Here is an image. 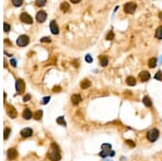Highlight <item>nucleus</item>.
Returning <instances> with one entry per match:
<instances>
[{
    "instance_id": "nucleus-17",
    "label": "nucleus",
    "mask_w": 162,
    "mask_h": 161,
    "mask_svg": "<svg viewBox=\"0 0 162 161\" xmlns=\"http://www.w3.org/2000/svg\"><path fill=\"white\" fill-rule=\"evenodd\" d=\"M8 115H9L11 118H15V117H16V110L14 109L13 107L8 106Z\"/></svg>"
},
{
    "instance_id": "nucleus-9",
    "label": "nucleus",
    "mask_w": 162,
    "mask_h": 161,
    "mask_svg": "<svg viewBox=\"0 0 162 161\" xmlns=\"http://www.w3.org/2000/svg\"><path fill=\"white\" fill-rule=\"evenodd\" d=\"M50 29H51V33L54 34V35H57L60 33L59 26H57V24H56L55 21H52V22L50 23Z\"/></svg>"
},
{
    "instance_id": "nucleus-34",
    "label": "nucleus",
    "mask_w": 162,
    "mask_h": 161,
    "mask_svg": "<svg viewBox=\"0 0 162 161\" xmlns=\"http://www.w3.org/2000/svg\"><path fill=\"white\" fill-rule=\"evenodd\" d=\"M99 155H100V157H107V156H108V150H107V151H105V150H103V151L100 152Z\"/></svg>"
},
{
    "instance_id": "nucleus-35",
    "label": "nucleus",
    "mask_w": 162,
    "mask_h": 161,
    "mask_svg": "<svg viewBox=\"0 0 162 161\" xmlns=\"http://www.w3.org/2000/svg\"><path fill=\"white\" fill-rule=\"evenodd\" d=\"M11 65H12L13 67H16V61L14 60V59L11 60Z\"/></svg>"
},
{
    "instance_id": "nucleus-25",
    "label": "nucleus",
    "mask_w": 162,
    "mask_h": 161,
    "mask_svg": "<svg viewBox=\"0 0 162 161\" xmlns=\"http://www.w3.org/2000/svg\"><path fill=\"white\" fill-rule=\"evenodd\" d=\"M45 3H46V0H36V6L38 7H43L45 6Z\"/></svg>"
},
{
    "instance_id": "nucleus-10",
    "label": "nucleus",
    "mask_w": 162,
    "mask_h": 161,
    "mask_svg": "<svg viewBox=\"0 0 162 161\" xmlns=\"http://www.w3.org/2000/svg\"><path fill=\"white\" fill-rule=\"evenodd\" d=\"M21 135L23 137H29V136H31L32 135V130L30 128H25V129H23V130L21 131Z\"/></svg>"
},
{
    "instance_id": "nucleus-24",
    "label": "nucleus",
    "mask_w": 162,
    "mask_h": 161,
    "mask_svg": "<svg viewBox=\"0 0 162 161\" xmlns=\"http://www.w3.org/2000/svg\"><path fill=\"white\" fill-rule=\"evenodd\" d=\"M10 132H11V129L10 128H6L5 129V133H3V138L7 139L9 137V135H10Z\"/></svg>"
},
{
    "instance_id": "nucleus-3",
    "label": "nucleus",
    "mask_w": 162,
    "mask_h": 161,
    "mask_svg": "<svg viewBox=\"0 0 162 161\" xmlns=\"http://www.w3.org/2000/svg\"><path fill=\"white\" fill-rule=\"evenodd\" d=\"M28 42H29V38H28V36L22 35V36H20V37L17 38L16 44L19 45V46H25V45L28 44Z\"/></svg>"
},
{
    "instance_id": "nucleus-8",
    "label": "nucleus",
    "mask_w": 162,
    "mask_h": 161,
    "mask_svg": "<svg viewBox=\"0 0 162 161\" xmlns=\"http://www.w3.org/2000/svg\"><path fill=\"white\" fill-rule=\"evenodd\" d=\"M15 89H16L17 92L24 91V89H25V83H24V81L22 80V79H17V80H16V82H15Z\"/></svg>"
},
{
    "instance_id": "nucleus-26",
    "label": "nucleus",
    "mask_w": 162,
    "mask_h": 161,
    "mask_svg": "<svg viewBox=\"0 0 162 161\" xmlns=\"http://www.w3.org/2000/svg\"><path fill=\"white\" fill-rule=\"evenodd\" d=\"M114 38H115V35L113 31H108V34L106 36V40H113Z\"/></svg>"
},
{
    "instance_id": "nucleus-37",
    "label": "nucleus",
    "mask_w": 162,
    "mask_h": 161,
    "mask_svg": "<svg viewBox=\"0 0 162 161\" xmlns=\"http://www.w3.org/2000/svg\"><path fill=\"white\" fill-rule=\"evenodd\" d=\"M102 148H108V149H109V148H110V145H109V144H104V145L102 146Z\"/></svg>"
},
{
    "instance_id": "nucleus-14",
    "label": "nucleus",
    "mask_w": 162,
    "mask_h": 161,
    "mask_svg": "<svg viewBox=\"0 0 162 161\" xmlns=\"http://www.w3.org/2000/svg\"><path fill=\"white\" fill-rule=\"evenodd\" d=\"M71 102H73L74 105H78V104L81 102V96L79 94H74L71 96Z\"/></svg>"
},
{
    "instance_id": "nucleus-1",
    "label": "nucleus",
    "mask_w": 162,
    "mask_h": 161,
    "mask_svg": "<svg viewBox=\"0 0 162 161\" xmlns=\"http://www.w3.org/2000/svg\"><path fill=\"white\" fill-rule=\"evenodd\" d=\"M48 158L51 161H60L61 160V153L57 149V146H55V144H52V149L50 150V152L48 153Z\"/></svg>"
},
{
    "instance_id": "nucleus-33",
    "label": "nucleus",
    "mask_w": 162,
    "mask_h": 161,
    "mask_svg": "<svg viewBox=\"0 0 162 161\" xmlns=\"http://www.w3.org/2000/svg\"><path fill=\"white\" fill-rule=\"evenodd\" d=\"M50 101V96H46V97L43 98V101H42V104H48Z\"/></svg>"
},
{
    "instance_id": "nucleus-5",
    "label": "nucleus",
    "mask_w": 162,
    "mask_h": 161,
    "mask_svg": "<svg viewBox=\"0 0 162 161\" xmlns=\"http://www.w3.org/2000/svg\"><path fill=\"white\" fill-rule=\"evenodd\" d=\"M20 20H21L23 23H25V24H32V19H31V16L29 15V14H27L26 12H24V13L21 14V15H20Z\"/></svg>"
},
{
    "instance_id": "nucleus-28",
    "label": "nucleus",
    "mask_w": 162,
    "mask_h": 161,
    "mask_svg": "<svg viewBox=\"0 0 162 161\" xmlns=\"http://www.w3.org/2000/svg\"><path fill=\"white\" fill-rule=\"evenodd\" d=\"M41 117H42V110H38V112H36V114H35L36 119L39 120V119H41Z\"/></svg>"
},
{
    "instance_id": "nucleus-7",
    "label": "nucleus",
    "mask_w": 162,
    "mask_h": 161,
    "mask_svg": "<svg viewBox=\"0 0 162 161\" xmlns=\"http://www.w3.org/2000/svg\"><path fill=\"white\" fill-rule=\"evenodd\" d=\"M139 79L142 82H146V81H148L150 79V74L148 73V71H146V70H143L142 73L139 74Z\"/></svg>"
},
{
    "instance_id": "nucleus-12",
    "label": "nucleus",
    "mask_w": 162,
    "mask_h": 161,
    "mask_svg": "<svg viewBox=\"0 0 162 161\" xmlns=\"http://www.w3.org/2000/svg\"><path fill=\"white\" fill-rule=\"evenodd\" d=\"M23 118H24L25 120H29L30 118H32V113H31V110L29 108L24 109V112H23Z\"/></svg>"
},
{
    "instance_id": "nucleus-27",
    "label": "nucleus",
    "mask_w": 162,
    "mask_h": 161,
    "mask_svg": "<svg viewBox=\"0 0 162 161\" xmlns=\"http://www.w3.org/2000/svg\"><path fill=\"white\" fill-rule=\"evenodd\" d=\"M154 78H156L157 80H160V81H162V71H157V74L154 75Z\"/></svg>"
},
{
    "instance_id": "nucleus-13",
    "label": "nucleus",
    "mask_w": 162,
    "mask_h": 161,
    "mask_svg": "<svg viewBox=\"0 0 162 161\" xmlns=\"http://www.w3.org/2000/svg\"><path fill=\"white\" fill-rule=\"evenodd\" d=\"M99 63H100V66H103V67H106L108 65V58L106 55H100L99 58Z\"/></svg>"
},
{
    "instance_id": "nucleus-40",
    "label": "nucleus",
    "mask_w": 162,
    "mask_h": 161,
    "mask_svg": "<svg viewBox=\"0 0 162 161\" xmlns=\"http://www.w3.org/2000/svg\"><path fill=\"white\" fill-rule=\"evenodd\" d=\"M159 16H160V19H161V21H162V12L159 14Z\"/></svg>"
},
{
    "instance_id": "nucleus-39",
    "label": "nucleus",
    "mask_w": 162,
    "mask_h": 161,
    "mask_svg": "<svg viewBox=\"0 0 162 161\" xmlns=\"http://www.w3.org/2000/svg\"><path fill=\"white\" fill-rule=\"evenodd\" d=\"M53 90H54V91H60V90H61V88H60V87H55V88L53 89Z\"/></svg>"
},
{
    "instance_id": "nucleus-29",
    "label": "nucleus",
    "mask_w": 162,
    "mask_h": 161,
    "mask_svg": "<svg viewBox=\"0 0 162 161\" xmlns=\"http://www.w3.org/2000/svg\"><path fill=\"white\" fill-rule=\"evenodd\" d=\"M3 30H5V33H9L10 31V25L8 23L3 24Z\"/></svg>"
},
{
    "instance_id": "nucleus-16",
    "label": "nucleus",
    "mask_w": 162,
    "mask_h": 161,
    "mask_svg": "<svg viewBox=\"0 0 162 161\" xmlns=\"http://www.w3.org/2000/svg\"><path fill=\"white\" fill-rule=\"evenodd\" d=\"M90 85H91V82H90L88 79H84V80H82L81 81V83H80V87H81V89H88V88H90Z\"/></svg>"
},
{
    "instance_id": "nucleus-31",
    "label": "nucleus",
    "mask_w": 162,
    "mask_h": 161,
    "mask_svg": "<svg viewBox=\"0 0 162 161\" xmlns=\"http://www.w3.org/2000/svg\"><path fill=\"white\" fill-rule=\"evenodd\" d=\"M125 143L129 145V146H131V147H135V143L133 142V141H130V139H127L125 141Z\"/></svg>"
},
{
    "instance_id": "nucleus-2",
    "label": "nucleus",
    "mask_w": 162,
    "mask_h": 161,
    "mask_svg": "<svg viewBox=\"0 0 162 161\" xmlns=\"http://www.w3.org/2000/svg\"><path fill=\"white\" fill-rule=\"evenodd\" d=\"M159 131L157 130V129H151V130L148 131V133H147V139L150 142V143H154L159 137Z\"/></svg>"
},
{
    "instance_id": "nucleus-32",
    "label": "nucleus",
    "mask_w": 162,
    "mask_h": 161,
    "mask_svg": "<svg viewBox=\"0 0 162 161\" xmlns=\"http://www.w3.org/2000/svg\"><path fill=\"white\" fill-rule=\"evenodd\" d=\"M41 42H51V38L50 37H43L41 39Z\"/></svg>"
},
{
    "instance_id": "nucleus-20",
    "label": "nucleus",
    "mask_w": 162,
    "mask_h": 161,
    "mask_svg": "<svg viewBox=\"0 0 162 161\" xmlns=\"http://www.w3.org/2000/svg\"><path fill=\"white\" fill-rule=\"evenodd\" d=\"M61 10H62L63 12H67L68 10H69V5H68L67 2H63L62 5H61Z\"/></svg>"
},
{
    "instance_id": "nucleus-15",
    "label": "nucleus",
    "mask_w": 162,
    "mask_h": 161,
    "mask_svg": "<svg viewBox=\"0 0 162 161\" xmlns=\"http://www.w3.org/2000/svg\"><path fill=\"white\" fill-rule=\"evenodd\" d=\"M127 83H128V85H131V87H133V85L136 84V79L133 76H129L127 78Z\"/></svg>"
},
{
    "instance_id": "nucleus-11",
    "label": "nucleus",
    "mask_w": 162,
    "mask_h": 161,
    "mask_svg": "<svg viewBox=\"0 0 162 161\" xmlns=\"http://www.w3.org/2000/svg\"><path fill=\"white\" fill-rule=\"evenodd\" d=\"M16 157H17V151H16V149L10 148V149L8 150V159L13 160V159H15Z\"/></svg>"
},
{
    "instance_id": "nucleus-30",
    "label": "nucleus",
    "mask_w": 162,
    "mask_h": 161,
    "mask_svg": "<svg viewBox=\"0 0 162 161\" xmlns=\"http://www.w3.org/2000/svg\"><path fill=\"white\" fill-rule=\"evenodd\" d=\"M85 62H86V63H92V62H93L92 56H91V55H89V54L86 55V56H85Z\"/></svg>"
},
{
    "instance_id": "nucleus-38",
    "label": "nucleus",
    "mask_w": 162,
    "mask_h": 161,
    "mask_svg": "<svg viewBox=\"0 0 162 161\" xmlns=\"http://www.w3.org/2000/svg\"><path fill=\"white\" fill-rule=\"evenodd\" d=\"M70 1L73 2V3H78V2H80L81 0H70Z\"/></svg>"
},
{
    "instance_id": "nucleus-23",
    "label": "nucleus",
    "mask_w": 162,
    "mask_h": 161,
    "mask_svg": "<svg viewBox=\"0 0 162 161\" xmlns=\"http://www.w3.org/2000/svg\"><path fill=\"white\" fill-rule=\"evenodd\" d=\"M12 3H13L14 7L19 8V7L22 6V3H23V0H12Z\"/></svg>"
},
{
    "instance_id": "nucleus-22",
    "label": "nucleus",
    "mask_w": 162,
    "mask_h": 161,
    "mask_svg": "<svg viewBox=\"0 0 162 161\" xmlns=\"http://www.w3.org/2000/svg\"><path fill=\"white\" fill-rule=\"evenodd\" d=\"M56 122L61 124V126H64V127H66V121H65V119L63 117H59L57 118V120H56Z\"/></svg>"
},
{
    "instance_id": "nucleus-19",
    "label": "nucleus",
    "mask_w": 162,
    "mask_h": 161,
    "mask_svg": "<svg viewBox=\"0 0 162 161\" xmlns=\"http://www.w3.org/2000/svg\"><path fill=\"white\" fill-rule=\"evenodd\" d=\"M148 66L150 67V68H154V67L157 66V59L156 58L150 59L149 62H148Z\"/></svg>"
},
{
    "instance_id": "nucleus-6",
    "label": "nucleus",
    "mask_w": 162,
    "mask_h": 161,
    "mask_svg": "<svg viewBox=\"0 0 162 161\" xmlns=\"http://www.w3.org/2000/svg\"><path fill=\"white\" fill-rule=\"evenodd\" d=\"M36 20L38 23H43L46 20V13L44 11H39L36 15Z\"/></svg>"
},
{
    "instance_id": "nucleus-18",
    "label": "nucleus",
    "mask_w": 162,
    "mask_h": 161,
    "mask_svg": "<svg viewBox=\"0 0 162 161\" xmlns=\"http://www.w3.org/2000/svg\"><path fill=\"white\" fill-rule=\"evenodd\" d=\"M143 103H144V105H145L146 107H151L152 106V102H151V99L148 97V96H145V97L143 98Z\"/></svg>"
},
{
    "instance_id": "nucleus-4",
    "label": "nucleus",
    "mask_w": 162,
    "mask_h": 161,
    "mask_svg": "<svg viewBox=\"0 0 162 161\" xmlns=\"http://www.w3.org/2000/svg\"><path fill=\"white\" fill-rule=\"evenodd\" d=\"M136 10V3L134 2H128L124 5V12L128 14H132L134 13Z\"/></svg>"
},
{
    "instance_id": "nucleus-21",
    "label": "nucleus",
    "mask_w": 162,
    "mask_h": 161,
    "mask_svg": "<svg viewBox=\"0 0 162 161\" xmlns=\"http://www.w3.org/2000/svg\"><path fill=\"white\" fill-rule=\"evenodd\" d=\"M156 38L162 39V26L157 28V30H156Z\"/></svg>"
},
{
    "instance_id": "nucleus-36",
    "label": "nucleus",
    "mask_w": 162,
    "mask_h": 161,
    "mask_svg": "<svg viewBox=\"0 0 162 161\" xmlns=\"http://www.w3.org/2000/svg\"><path fill=\"white\" fill-rule=\"evenodd\" d=\"M30 98V96L29 95H25L24 96V102H28V99Z\"/></svg>"
}]
</instances>
